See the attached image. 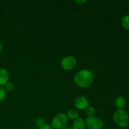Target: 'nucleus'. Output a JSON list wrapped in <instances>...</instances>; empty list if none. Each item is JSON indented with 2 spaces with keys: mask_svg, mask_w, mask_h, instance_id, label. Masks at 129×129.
<instances>
[{
  "mask_svg": "<svg viewBox=\"0 0 129 129\" xmlns=\"http://www.w3.org/2000/svg\"><path fill=\"white\" fill-rule=\"evenodd\" d=\"M74 81L75 84L79 88H87L93 84L94 75L89 69H81L75 74Z\"/></svg>",
  "mask_w": 129,
  "mask_h": 129,
  "instance_id": "1",
  "label": "nucleus"
},
{
  "mask_svg": "<svg viewBox=\"0 0 129 129\" xmlns=\"http://www.w3.org/2000/svg\"><path fill=\"white\" fill-rule=\"evenodd\" d=\"M113 119L115 124L121 128H125L129 125V115L124 110H117L113 114Z\"/></svg>",
  "mask_w": 129,
  "mask_h": 129,
  "instance_id": "2",
  "label": "nucleus"
},
{
  "mask_svg": "<svg viewBox=\"0 0 129 129\" xmlns=\"http://www.w3.org/2000/svg\"><path fill=\"white\" fill-rule=\"evenodd\" d=\"M69 119L66 114L60 113L54 116L51 122V126L54 129H64L68 127Z\"/></svg>",
  "mask_w": 129,
  "mask_h": 129,
  "instance_id": "3",
  "label": "nucleus"
},
{
  "mask_svg": "<svg viewBox=\"0 0 129 129\" xmlns=\"http://www.w3.org/2000/svg\"><path fill=\"white\" fill-rule=\"evenodd\" d=\"M86 127L88 129H103L104 123L101 118L96 117H87L85 120Z\"/></svg>",
  "mask_w": 129,
  "mask_h": 129,
  "instance_id": "4",
  "label": "nucleus"
},
{
  "mask_svg": "<svg viewBox=\"0 0 129 129\" xmlns=\"http://www.w3.org/2000/svg\"><path fill=\"white\" fill-rule=\"evenodd\" d=\"M76 59L73 55H68L61 60V67L65 71H71L76 67Z\"/></svg>",
  "mask_w": 129,
  "mask_h": 129,
  "instance_id": "5",
  "label": "nucleus"
},
{
  "mask_svg": "<svg viewBox=\"0 0 129 129\" xmlns=\"http://www.w3.org/2000/svg\"><path fill=\"white\" fill-rule=\"evenodd\" d=\"M74 105L78 110H85L89 107V101L84 96H79L74 100Z\"/></svg>",
  "mask_w": 129,
  "mask_h": 129,
  "instance_id": "6",
  "label": "nucleus"
},
{
  "mask_svg": "<svg viewBox=\"0 0 129 129\" xmlns=\"http://www.w3.org/2000/svg\"><path fill=\"white\" fill-rule=\"evenodd\" d=\"M115 107H117L118 110H123L127 106L126 98L125 97L122 96H120L117 97L115 100Z\"/></svg>",
  "mask_w": 129,
  "mask_h": 129,
  "instance_id": "7",
  "label": "nucleus"
},
{
  "mask_svg": "<svg viewBox=\"0 0 129 129\" xmlns=\"http://www.w3.org/2000/svg\"><path fill=\"white\" fill-rule=\"evenodd\" d=\"M9 81V73L3 68H0V86H5Z\"/></svg>",
  "mask_w": 129,
  "mask_h": 129,
  "instance_id": "8",
  "label": "nucleus"
},
{
  "mask_svg": "<svg viewBox=\"0 0 129 129\" xmlns=\"http://www.w3.org/2000/svg\"><path fill=\"white\" fill-rule=\"evenodd\" d=\"M86 127L85 120L79 117L74 120L71 128L72 129H86Z\"/></svg>",
  "mask_w": 129,
  "mask_h": 129,
  "instance_id": "9",
  "label": "nucleus"
},
{
  "mask_svg": "<svg viewBox=\"0 0 129 129\" xmlns=\"http://www.w3.org/2000/svg\"><path fill=\"white\" fill-rule=\"evenodd\" d=\"M66 115L68 117V119L72 120H74L79 118V113H78V112L76 110L73 109V108L69 109Z\"/></svg>",
  "mask_w": 129,
  "mask_h": 129,
  "instance_id": "10",
  "label": "nucleus"
},
{
  "mask_svg": "<svg viewBox=\"0 0 129 129\" xmlns=\"http://www.w3.org/2000/svg\"><path fill=\"white\" fill-rule=\"evenodd\" d=\"M122 26L126 30H129V15H125L121 19Z\"/></svg>",
  "mask_w": 129,
  "mask_h": 129,
  "instance_id": "11",
  "label": "nucleus"
},
{
  "mask_svg": "<svg viewBox=\"0 0 129 129\" xmlns=\"http://www.w3.org/2000/svg\"><path fill=\"white\" fill-rule=\"evenodd\" d=\"M95 113V109L93 107L89 106L85 110V114L87 116V117H93Z\"/></svg>",
  "mask_w": 129,
  "mask_h": 129,
  "instance_id": "12",
  "label": "nucleus"
},
{
  "mask_svg": "<svg viewBox=\"0 0 129 129\" xmlns=\"http://www.w3.org/2000/svg\"><path fill=\"white\" fill-rule=\"evenodd\" d=\"M4 88L6 90V92H12L14 89V85L13 83L8 82L5 86H4Z\"/></svg>",
  "mask_w": 129,
  "mask_h": 129,
  "instance_id": "13",
  "label": "nucleus"
},
{
  "mask_svg": "<svg viewBox=\"0 0 129 129\" xmlns=\"http://www.w3.org/2000/svg\"><path fill=\"white\" fill-rule=\"evenodd\" d=\"M6 96V91L4 87L0 86V102L3 101L5 99Z\"/></svg>",
  "mask_w": 129,
  "mask_h": 129,
  "instance_id": "14",
  "label": "nucleus"
},
{
  "mask_svg": "<svg viewBox=\"0 0 129 129\" xmlns=\"http://www.w3.org/2000/svg\"><path fill=\"white\" fill-rule=\"evenodd\" d=\"M35 123H36L37 126H38L39 127H41V126L44 125V124H45V120L42 118H40V117H39V118H38L36 120V122H35Z\"/></svg>",
  "mask_w": 129,
  "mask_h": 129,
  "instance_id": "15",
  "label": "nucleus"
},
{
  "mask_svg": "<svg viewBox=\"0 0 129 129\" xmlns=\"http://www.w3.org/2000/svg\"><path fill=\"white\" fill-rule=\"evenodd\" d=\"M38 129H53L52 127V126L50 125H49V124H44V125L41 126V127H39V128Z\"/></svg>",
  "mask_w": 129,
  "mask_h": 129,
  "instance_id": "16",
  "label": "nucleus"
},
{
  "mask_svg": "<svg viewBox=\"0 0 129 129\" xmlns=\"http://www.w3.org/2000/svg\"><path fill=\"white\" fill-rule=\"evenodd\" d=\"M75 2L79 4V5H82V4L83 3H85L86 1H76Z\"/></svg>",
  "mask_w": 129,
  "mask_h": 129,
  "instance_id": "17",
  "label": "nucleus"
},
{
  "mask_svg": "<svg viewBox=\"0 0 129 129\" xmlns=\"http://www.w3.org/2000/svg\"><path fill=\"white\" fill-rule=\"evenodd\" d=\"M2 49H3L2 44H1V42H0V52H1V50H2Z\"/></svg>",
  "mask_w": 129,
  "mask_h": 129,
  "instance_id": "18",
  "label": "nucleus"
},
{
  "mask_svg": "<svg viewBox=\"0 0 129 129\" xmlns=\"http://www.w3.org/2000/svg\"><path fill=\"white\" fill-rule=\"evenodd\" d=\"M64 129H72V128L70 127H65Z\"/></svg>",
  "mask_w": 129,
  "mask_h": 129,
  "instance_id": "19",
  "label": "nucleus"
}]
</instances>
